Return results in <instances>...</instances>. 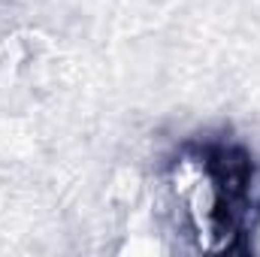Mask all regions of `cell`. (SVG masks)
Instances as JSON below:
<instances>
[{
  "label": "cell",
  "mask_w": 260,
  "mask_h": 257,
  "mask_svg": "<svg viewBox=\"0 0 260 257\" xmlns=\"http://www.w3.org/2000/svg\"><path fill=\"white\" fill-rule=\"evenodd\" d=\"M176 170L185 182L188 212L203 248L242 251V236L254 230V218L260 212L254 197V157L236 142L203 139L197 145H185Z\"/></svg>",
  "instance_id": "6da1fadb"
}]
</instances>
